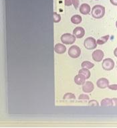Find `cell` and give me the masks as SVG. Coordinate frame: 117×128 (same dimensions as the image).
I'll list each match as a JSON object with an SVG mask.
<instances>
[{"label":"cell","instance_id":"cell-21","mask_svg":"<svg viewBox=\"0 0 117 128\" xmlns=\"http://www.w3.org/2000/svg\"><path fill=\"white\" fill-rule=\"evenodd\" d=\"M73 4V0H65V5L66 6H70Z\"/></svg>","mask_w":117,"mask_h":128},{"label":"cell","instance_id":"cell-17","mask_svg":"<svg viewBox=\"0 0 117 128\" xmlns=\"http://www.w3.org/2000/svg\"><path fill=\"white\" fill-rule=\"evenodd\" d=\"M109 37L110 36L109 35H107V36H103L102 38H99L96 42H97V44H100V45H103V44H105L106 42L109 40Z\"/></svg>","mask_w":117,"mask_h":128},{"label":"cell","instance_id":"cell-24","mask_svg":"<svg viewBox=\"0 0 117 128\" xmlns=\"http://www.w3.org/2000/svg\"><path fill=\"white\" fill-rule=\"evenodd\" d=\"M73 4L75 9H77L79 6V0H73Z\"/></svg>","mask_w":117,"mask_h":128},{"label":"cell","instance_id":"cell-22","mask_svg":"<svg viewBox=\"0 0 117 128\" xmlns=\"http://www.w3.org/2000/svg\"><path fill=\"white\" fill-rule=\"evenodd\" d=\"M111 90H117V84H111V85H109L108 86Z\"/></svg>","mask_w":117,"mask_h":128},{"label":"cell","instance_id":"cell-26","mask_svg":"<svg viewBox=\"0 0 117 128\" xmlns=\"http://www.w3.org/2000/svg\"><path fill=\"white\" fill-rule=\"evenodd\" d=\"M111 3L114 6H117V0H110Z\"/></svg>","mask_w":117,"mask_h":128},{"label":"cell","instance_id":"cell-5","mask_svg":"<svg viewBox=\"0 0 117 128\" xmlns=\"http://www.w3.org/2000/svg\"><path fill=\"white\" fill-rule=\"evenodd\" d=\"M103 68L105 70H111L115 66V62L113 59L106 58L103 62Z\"/></svg>","mask_w":117,"mask_h":128},{"label":"cell","instance_id":"cell-19","mask_svg":"<svg viewBox=\"0 0 117 128\" xmlns=\"http://www.w3.org/2000/svg\"><path fill=\"white\" fill-rule=\"evenodd\" d=\"M54 22L55 23H58L61 20V16L60 15L57 14L56 12H54Z\"/></svg>","mask_w":117,"mask_h":128},{"label":"cell","instance_id":"cell-13","mask_svg":"<svg viewBox=\"0 0 117 128\" xmlns=\"http://www.w3.org/2000/svg\"><path fill=\"white\" fill-rule=\"evenodd\" d=\"M113 106V101L112 99H109V98H105L103 99L101 101V107H112Z\"/></svg>","mask_w":117,"mask_h":128},{"label":"cell","instance_id":"cell-28","mask_svg":"<svg viewBox=\"0 0 117 128\" xmlns=\"http://www.w3.org/2000/svg\"><path fill=\"white\" fill-rule=\"evenodd\" d=\"M116 27L117 28V21L116 22Z\"/></svg>","mask_w":117,"mask_h":128},{"label":"cell","instance_id":"cell-7","mask_svg":"<svg viewBox=\"0 0 117 128\" xmlns=\"http://www.w3.org/2000/svg\"><path fill=\"white\" fill-rule=\"evenodd\" d=\"M96 85L100 88H107L109 85V80L106 78H100L97 80Z\"/></svg>","mask_w":117,"mask_h":128},{"label":"cell","instance_id":"cell-14","mask_svg":"<svg viewBox=\"0 0 117 128\" xmlns=\"http://www.w3.org/2000/svg\"><path fill=\"white\" fill-rule=\"evenodd\" d=\"M79 74H82V76H84V77L86 78V79L89 78L90 76V70H88V68H82V69L80 70Z\"/></svg>","mask_w":117,"mask_h":128},{"label":"cell","instance_id":"cell-15","mask_svg":"<svg viewBox=\"0 0 117 128\" xmlns=\"http://www.w3.org/2000/svg\"><path fill=\"white\" fill-rule=\"evenodd\" d=\"M82 17L80 15H74L71 18V22L74 24H79L81 23Z\"/></svg>","mask_w":117,"mask_h":128},{"label":"cell","instance_id":"cell-6","mask_svg":"<svg viewBox=\"0 0 117 128\" xmlns=\"http://www.w3.org/2000/svg\"><path fill=\"white\" fill-rule=\"evenodd\" d=\"M105 54L101 50H96L92 52V58L96 62H100L104 58Z\"/></svg>","mask_w":117,"mask_h":128},{"label":"cell","instance_id":"cell-18","mask_svg":"<svg viewBox=\"0 0 117 128\" xmlns=\"http://www.w3.org/2000/svg\"><path fill=\"white\" fill-rule=\"evenodd\" d=\"M63 99H76V97L75 95L71 92H68V93H66L64 94V96L63 97Z\"/></svg>","mask_w":117,"mask_h":128},{"label":"cell","instance_id":"cell-29","mask_svg":"<svg viewBox=\"0 0 117 128\" xmlns=\"http://www.w3.org/2000/svg\"></svg>","mask_w":117,"mask_h":128},{"label":"cell","instance_id":"cell-9","mask_svg":"<svg viewBox=\"0 0 117 128\" xmlns=\"http://www.w3.org/2000/svg\"><path fill=\"white\" fill-rule=\"evenodd\" d=\"M73 34L76 38H82L85 34V30L82 27H76L74 29Z\"/></svg>","mask_w":117,"mask_h":128},{"label":"cell","instance_id":"cell-20","mask_svg":"<svg viewBox=\"0 0 117 128\" xmlns=\"http://www.w3.org/2000/svg\"><path fill=\"white\" fill-rule=\"evenodd\" d=\"M88 105H90V106H98L99 105V104H98V103L96 101H95V100H92V101H90L89 103H88Z\"/></svg>","mask_w":117,"mask_h":128},{"label":"cell","instance_id":"cell-16","mask_svg":"<svg viewBox=\"0 0 117 128\" xmlns=\"http://www.w3.org/2000/svg\"><path fill=\"white\" fill-rule=\"evenodd\" d=\"M81 66L82 68L90 69V68H92L94 67V64L91 62H89V61H84L81 64Z\"/></svg>","mask_w":117,"mask_h":128},{"label":"cell","instance_id":"cell-23","mask_svg":"<svg viewBox=\"0 0 117 128\" xmlns=\"http://www.w3.org/2000/svg\"><path fill=\"white\" fill-rule=\"evenodd\" d=\"M78 99H89V97H88L87 94H80V96Z\"/></svg>","mask_w":117,"mask_h":128},{"label":"cell","instance_id":"cell-4","mask_svg":"<svg viewBox=\"0 0 117 128\" xmlns=\"http://www.w3.org/2000/svg\"><path fill=\"white\" fill-rule=\"evenodd\" d=\"M81 50L79 47L76 45L72 46L68 50V55L72 58H76L80 56Z\"/></svg>","mask_w":117,"mask_h":128},{"label":"cell","instance_id":"cell-3","mask_svg":"<svg viewBox=\"0 0 117 128\" xmlns=\"http://www.w3.org/2000/svg\"><path fill=\"white\" fill-rule=\"evenodd\" d=\"M84 46L88 50H93L96 48L97 46V42L94 38L88 37L86 38L84 42Z\"/></svg>","mask_w":117,"mask_h":128},{"label":"cell","instance_id":"cell-27","mask_svg":"<svg viewBox=\"0 0 117 128\" xmlns=\"http://www.w3.org/2000/svg\"><path fill=\"white\" fill-rule=\"evenodd\" d=\"M114 54H115V56L117 57V48H116L115 50H114Z\"/></svg>","mask_w":117,"mask_h":128},{"label":"cell","instance_id":"cell-8","mask_svg":"<svg viewBox=\"0 0 117 128\" xmlns=\"http://www.w3.org/2000/svg\"><path fill=\"white\" fill-rule=\"evenodd\" d=\"M94 88V84L90 81H86L83 84L82 90L84 92H91Z\"/></svg>","mask_w":117,"mask_h":128},{"label":"cell","instance_id":"cell-10","mask_svg":"<svg viewBox=\"0 0 117 128\" xmlns=\"http://www.w3.org/2000/svg\"><path fill=\"white\" fill-rule=\"evenodd\" d=\"M80 12L83 15L88 14L90 12V6L87 4H82L80 6Z\"/></svg>","mask_w":117,"mask_h":128},{"label":"cell","instance_id":"cell-1","mask_svg":"<svg viewBox=\"0 0 117 128\" xmlns=\"http://www.w3.org/2000/svg\"><path fill=\"white\" fill-rule=\"evenodd\" d=\"M105 14V8L100 5H96L92 10V17L96 19H100Z\"/></svg>","mask_w":117,"mask_h":128},{"label":"cell","instance_id":"cell-2","mask_svg":"<svg viewBox=\"0 0 117 128\" xmlns=\"http://www.w3.org/2000/svg\"><path fill=\"white\" fill-rule=\"evenodd\" d=\"M76 37L74 34L70 33H66L62 35L60 40L63 44H72L76 41Z\"/></svg>","mask_w":117,"mask_h":128},{"label":"cell","instance_id":"cell-11","mask_svg":"<svg viewBox=\"0 0 117 128\" xmlns=\"http://www.w3.org/2000/svg\"><path fill=\"white\" fill-rule=\"evenodd\" d=\"M55 52L57 53V54H64V53L66 51V48L64 45H63L62 44H60V43H58L55 45Z\"/></svg>","mask_w":117,"mask_h":128},{"label":"cell","instance_id":"cell-12","mask_svg":"<svg viewBox=\"0 0 117 128\" xmlns=\"http://www.w3.org/2000/svg\"><path fill=\"white\" fill-rule=\"evenodd\" d=\"M74 82L76 84L82 85V84H83L84 82H86V78L82 75V74H78V75H76L74 77Z\"/></svg>","mask_w":117,"mask_h":128},{"label":"cell","instance_id":"cell-25","mask_svg":"<svg viewBox=\"0 0 117 128\" xmlns=\"http://www.w3.org/2000/svg\"><path fill=\"white\" fill-rule=\"evenodd\" d=\"M113 106L117 107V98H113Z\"/></svg>","mask_w":117,"mask_h":128}]
</instances>
